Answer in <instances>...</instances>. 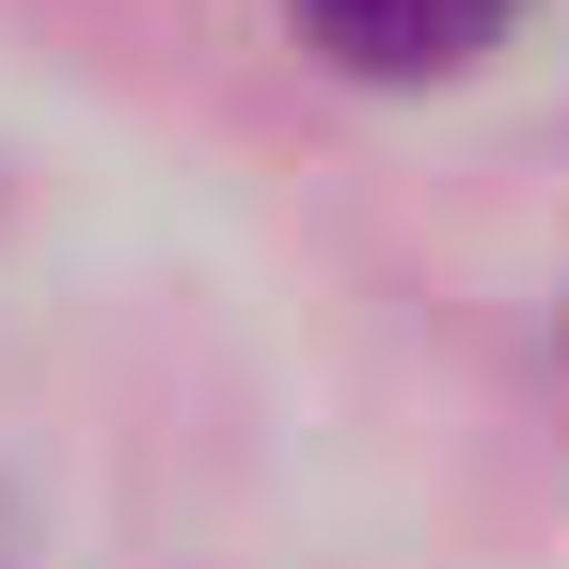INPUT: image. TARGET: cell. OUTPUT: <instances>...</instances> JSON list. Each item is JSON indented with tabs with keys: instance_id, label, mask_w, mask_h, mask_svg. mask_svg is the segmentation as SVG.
<instances>
[{
	"instance_id": "6da1fadb",
	"label": "cell",
	"mask_w": 569,
	"mask_h": 569,
	"mask_svg": "<svg viewBox=\"0 0 569 569\" xmlns=\"http://www.w3.org/2000/svg\"><path fill=\"white\" fill-rule=\"evenodd\" d=\"M522 0H301V48L348 80H459Z\"/></svg>"
},
{
	"instance_id": "7a4b0ae2",
	"label": "cell",
	"mask_w": 569,
	"mask_h": 569,
	"mask_svg": "<svg viewBox=\"0 0 569 569\" xmlns=\"http://www.w3.org/2000/svg\"><path fill=\"white\" fill-rule=\"evenodd\" d=\"M0 569H17V507H0Z\"/></svg>"
}]
</instances>
